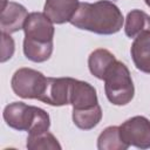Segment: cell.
<instances>
[{"label":"cell","mask_w":150,"mask_h":150,"mask_svg":"<svg viewBox=\"0 0 150 150\" xmlns=\"http://www.w3.org/2000/svg\"><path fill=\"white\" fill-rule=\"evenodd\" d=\"M70 83L71 77H48L45 93L40 101L54 107L69 104Z\"/></svg>","instance_id":"7"},{"label":"cell","mask_w":150,"mask_h":150,"mask_svg":"<svg viewBox=\"0 0 150 150\" xmlns=\"http://www.w3.org/2000/svg\"><path fill=\"white\" fill-rule=\"evenodd\" d=\"M130 53L136 68L150 74V30H144L135 38Z\"/></svg>","instance_id":"11"},{"label":"cell","mask_w":150,"mask_h":150,"mask_svg":"<svg viewBox=\"0 0 150 150\" xmlns=\"http://www.w3.org/2000/svg\"><path fill=\"white\" fill-rule=\"evenodd\" d=\"M104 91L110 103L115 105H125L132 98L135 88L128 67L116 61L107 71L104 79Z\"/></svg>","instance_id":"4"},{"label":"cell","mask_w":150,"mask_h":150,"mask_svg":"<svg viewBox=\"0 0 150 150\" xmlns=\"http://www.w3.org/2000/svg\"><path fill=\"white\" fill-rule=\"evenodd\" d=\"M116 57L114 56V54H111L108 49H103V48H98L95 49L88 59V67L90 73L100 79L103 80L108 69L116 62Z\"/></svg>","instance_id":"12"},{"label":"cell","mask_w":150,"mask_h":150,"mask_svg":"<svg viewBox=\"0 0 150 150\" xmlns=\"http://www.w3.org/2000/svg\"><path fill=\"white\" fill-rule=\"evenodd\" d=\"M1 62H6L8 59L13 56L14 53V40L9 34L1 32Z\"/></svg>","instance_id":"17"},{"label":"cell","mask_w":150,"mask_h":150,"mask_svg":"<svg viewBox=\"0 0 150 150\" xmlns=\"http://www.w3.org/2000/svg\"><path fill=\"white\" fill-rule=\"evenodd\" d=\"M144 1H145V4H146L149 7H150V0H144Z\"/></svg>","instance_id":"18"},{"label":"cell","mask_w":150,"mask_h":150,"mask_svg":"<svg viewBox=\"0 0 150 150\" xmlns=\"http://www.w3.org/2000/svg\"><path fill=\"white\" fill-rule=\"evenodd\" d=\"M123 21L122 12L114 2L98 0L94 4L80 2L76 13L69 22L79 29L110 35L121 30Z\"/></svg>","instance_id":"1"},{"label":"cell","mask_w":150,"mask_h":150,"mask_svg":"<svg viewBox=\"0 0 150 150\" xmlns=\"http://www.w3.org/2000/svg\"><path fill=\"white\" fill-rule=\"evenodd\" d=\"M26 146L28 150H61L60 143L49 131L28 135Z\"/></svg>","instance_id":"16"},{"label":"cell","mask_w":150,"mask_h":150,"mask_svg":"<svg viewBox=\"0 0 150 150\" xmlns=\"http://www.w3.org/2000/svg\"><path fill=\"white\" fill-rule=\"evenodd\" d=\"M120 134L129 146L150 148V121L144 116H134L120 125Z\"/></svg>","instance_id":"6"},{"label":"cell","mask_w":150,"mask_h":150,"mask_svg":"<svg viewBox=\"0 0 150 150\" xmlns=\"http://www.w3.org/2000/svg\"><path fill=\"white\" fill-rule=\"evenodd\" d=\"M79 0H46L43 13L53 21L61 25L69 22L79 7Z\"/></svg>","instance_id":"10"},{"label":"cell","mask_w":150,"mask_h":150,"mask_svg":"<svg viewBox=\"0 0 150 150\" xmlns=\"http://www.w3.org/2000/svg\"><path fill=\"white\" fill-rule=\"evenodd\" d=\"M28 16L27 9L18 2H7L2 6L0 28L2 33L12 34L23 29L26 19Z\"/></svg>","instance_id":"9"},{"label":"cell","mask_w":150,"mask_h":150,"mask_svg":"<svg viewBox=\"0 0 150 150\" xmlns=\"http://www.w3.org/2000/svg\"><path fill=\"white\" fill-rule=\"evenodd\" d=\"M97 148L98 150H127L129 145L123 142L120 127L111 125L105 128L97 138Z\"/></svg>","instance_id":"14"},{"label":"cell","mask_w":150,"mask_h":150,"mask_svg":"<svg viewBox=\"0 0 150 150\" xmlns=\"http://www.w3.org/2000/svg\"><path fill=\"white\" fill-rule=\"evenodd\" d=\"M23 54L33 62H45L53 53L54 23L45 14L40 12L29 13L25 26Z\"/></svg>","instance_id":"2"},{"label":"cell","mask_w":150,"mask_h":150,"mask_svg":"<svg viewBox=\"0 0 150 150\" xmlns=\"http://www.w3.org/2000/svg\"><path fill=\"white\" fill-rule=\"evenodd\" d=\"M144 30H150V15L141 9H132L125 18L124 32L128 38H136Z\"/></svg>","instance_id":"13"},{"label":"cell","mask_w":150,"mask_h":150,"mask_svg":"<svg viewBox=\"0 0 150 150\" xmlns=\"http://www.w3.org/2000/svg\"><path fill=\"white\" fill-rule=\"evenodd\" d=\"M69 104H71L73 109L75 110L89 109L95 107L96 104H98L96 89L88 82L71 77Z\"/></svg>","instance_id":"8"},{"label":"cell","mask_w":150,"mask_h":150,"mask_svg":"<svg viewBox=\"0 0 150 150\" xmlns=\"http://www.w3.org/2000/svg\"><path fill=\"white\" fill-rule=\"evenodd\" d=\"M47 80L48 77L35 69L20 68L14 73L11 86L15 95L19 97L35 98L40 101L45 93Z\"/></svg>","instance_id":"5"},{"label":"cell","mask_w":150,"mask_h":150,"mask_svg":"<svg viewBox=\"0 0 150 150\" xmlns=\"http://www.w3.org/2000/svg\"><path fill=\"white\" fill-rule=\"evenodd\" d=\"M102 118V109L100 104H96L89 109L75 110L73 109V122L82 130H90L96 127Z\"/></svg>","instance_id":"15"},{"label":"cell","mask_w":150,"mask_h":150,"mask_svg":"<svg viewBox=\"0 0 150 150\" xmlns=\"http://www.w3.org/2000/svg\"><path fill=\"white\" fill-rule=\"evenodd\" d=\"M2 116L8 127L19 131H27L28 135L48 131L50 125L49 115L43 109L23 102H13L6 105Z\"/></svg>","instance_id":"3"}]
</instances>
